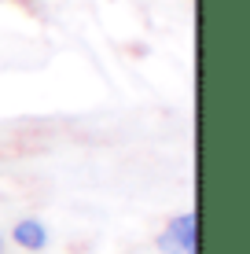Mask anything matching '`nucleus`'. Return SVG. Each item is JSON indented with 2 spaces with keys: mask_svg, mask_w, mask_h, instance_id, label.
<instances>
[{
  "mask_svg": "<svg viewBox=\"0 0 250 254\" xmlns=\"http://www.w3.org/2000/svg\"><path fill=\"white\" fill-rule=\"evenodd\" d=\"M195 232H199V217H195V210L177 214L173 221L158 232V251L162 254H195Z\"/></svg>",
  "mask_w": 250,
  "mask_h": 254,
  "instance_id": "obj_1",
  "label": "nucleus"
},
{
  "mask_svg": "<svg viewBox=\"0 0 250 254\" xmlns=\"http://www.w3.org/2000/svg\"><path fill=\"white\" fill-rule=\"evenodd\" d=\"M11 240H15V247H22V251H45L48 229H45V221H37V217H22V221L11 229Z\"/></svg>",
  "mask_w": 250,
  "mask_h": 254,
  "instance_id": "obj_2",
  "label": "nucleus"
}]
</instances>
